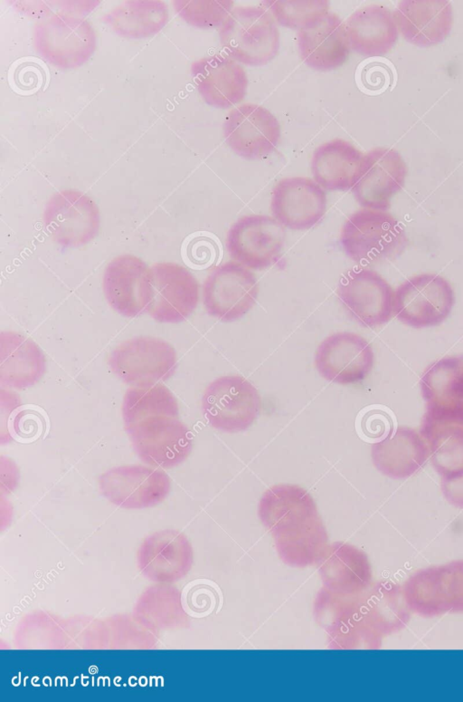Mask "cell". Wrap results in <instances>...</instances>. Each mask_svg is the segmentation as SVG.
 I'll return each instance as SVG.
<instances>
[{
    "label": "cell",
    "instance_id": "e0dca14e",
    "mask_svg": "<svg viewBox=\"0 0 463 702\" xmlns=\"http://www.w3.org/2000/svg\"><path fill=\"white\" fill-rule=\"evenodd\" d=\"M374 361L371 344L361 335L339 332L325 338L315 353V365L326 380L355 384L371 372Z\"/></svg>",
    "mask_w": 463,
    "mask_h": 702
},
{
    "label": "cell",
    "instance_id": "4fadbf2b",
    "mask_svg": "<svg viewBox=\"0 0 463 702\" xmlns=\"http://www.w3.org/2000/svg\"><path fill=\"white\" fill-rule=\"evenodd\" d=\"M138 457L156 468H172L191 453L193 436L178 418L156 417L126 428Z\"/></svg>",
    "mask_w": 463,
    "mask_h": 702
},
{
    "label": "cell",
    "instance_id": "1f68e13d",
    "mask_svg": "<svg viewBox=\"0 0 463 702\" xmlns=\"http://www.w3.org/2000/svg\"><path fill=\"white\" fill-rule=\"evenodd\" d=\"M104 22L118 35L141 39L160 32L168 21L166 5L157 0L126 1L110 10Z\"/></svg>",
    "mask_w": 463,
    "mask_h": 702
},
{
    "label": "cell",
    "instance_id": "603a6c76",
    "mask_svg": "<svg viewBox=\"0 0 463 702\" xmlns=\"http://www.w3.org/2000/svg\"><path fill=\"white\" fill-rule=\"evenodd\" d=\"M393 14L402 37L420 47L443 42L453 24L452 6L446 0H404Z\"/></svg>",
    "mask_w": 463,
    "mask_h": 702
},
{
    "label": "cell",
    "instance_id": "7c38bea8",
    "mask_svg": "<svg viewBox=\"0 0 463 702\" xmlns=\"http://www.w3.org/2000/svg\"><path fill=\"white\" fill-rule=\"evenodd\" d=\"M43 223L54 242L65 248H77L97 236L100 215L88 195L65 189L54 193L46 203Z\"/></svg>",
    "mask_w": 463,
    "mask_h": 702
},
{
    "label": "cell",
    "instance_id": "83f0119b",
    "mask_svg": "<svg viewBox=\"0 0 463 702\" xmlns=\"http://www.w3.org/2000/svg\"><path fill=\"white\" fill-rule=\"evenodd\" d=\"M364 154L351 142L334 139L313 152V179L325 190L346 191L354 185Z\"/></svg>",
    "mask_w": 463,
    "mask_h": 702
},
{
    "label": "cell",
    "instance_id": "30bf717a",
    "mask_svg": "<svg viewBox=\"0 0 463 702\" xmlns=\"http://www.w3.org/2000/svg\"><path fill=\"white\" fill-rule=\"evenodd\" d=\"M109 364L126 383L145 385L172 377L177 367V358L174 347L167 341L139 336L117 346L110 353Z\"/></svg>",
    "mask_w": 463,
    "mask_h": 702
},
{
    "label": "cell",
    "instance_id": "484cf974",
    "mask_svg": "<svg viewBox=\"0 0 463 702\" xmlns=\"http://www.w3.org/2000/svg\"><path fill=\"white\" fill-rule=\"evenodd\" d=\"M345 24L351 50L365 57L387 54L398 40L394 14L382 5L373 4L354 11Z\"/></svg>",
    "mask_w": 463,
    "mask_h": 702
},
{
    "label": "cell",
    "instance_id": "3957f363",
    "mask_svg": "<svg viewBox=\"0 0 463 702\" xmlns=\"http://www.w3.org/2000/svg\"><path fill=\"white\" fill-rule=\"evenodd\" d=\"M402 590L411 612L420 617L463 613V560L418 570Z\"/></svg>",
    "mask_w": 463,
    "mask_h": 702
},
{
    "label": "cell",
    "instance_id": "d6a6232c",
    "mask_svg": "<svg viewBox=\"0 0 463 702\" xmlns=\"http://www.w3.org/2000/svg\"><path fill=\"white\" fill-rule=\"evenodd\" d=\"M122 415L127 428L151 418H178L179 408L174 394L161 382L134 385L125 393Z\"/></svg>",
    "mask_w": 463,
    "mask_h": 702
},
{
    "label": "cell",
    "instance_id": "8fae6325",
    "mask_svg": "<svg viewBox=\"0 0 463 702\" xmlns=\"http://www.w3.org/2000/svg\"><path fill=\"white\" fill-rule=\"evenodd\" d=\"M285 227L273 216L247 215L228 230L225 247L230 257L250 270L261 271L281 256Z\"/></svg>",
    "mask_w": 463,
    "mask_h": 702
},
{
    "label": "cell",
    "instance_id": "4316f807",
    "mask_svg": "<svg viewBox=\"0 0 463 702\" xmlns=\"http://www.w3.org/2000/svg\"><path fill=\"white\" fill-rule=\"evenodd\" d=\"M271 534L279 556L291 567L304 568L318 563L329 547L319 514L291 522Z\"/></svg>",
    "mask_w": 463,
    "mask_h": 702
},
{
    "label": "cell",
    "instance_id": "7402d4cb",
    "mask_svg": "<svg viewBox=\"0 0 463 702\" xmlns=\"http://www.w3.org/2000/svg\"><path fill=\"white\" fill-rule=\"evenodd\" d=\"M297 40L300 58L315 71L335 70L351 53L345 24L333 12L299 30Z\"/></svg>",
    "mask_w": 463,
    "mask_h": 702
},
{
    "label": "cell",
    "instance_id": "e575fe53",
    "mask_svg": "<svg viewBox=\"0 0 463 702\" xmlns=\"http://www.w3.org/2000/svg\"><path fill=\"white\" fill-rule=\"evenodd\" d=\"M173 4L187 24L203 29L222 26L234 8L232 0H178Z\"/></svg>",
    "mask_w": 463,
    "mask_h": 702
},
{
    "label": "cell",
    "instance_id": "277c9868",
    "mask_svg": "<svg viewBox=\"0 0 463 702\" xmlns=\"http://www.w3.org/2000/svg\"><path fill=\"white\" fill-rule=\"evenodd\" d=\"M36 52L60 69H74L94 53L97 36L86 19L58 13L38 22L33 29Z\"/></svg>",
    "mask_w": 463,
    "mask_h": 702
},
{
    "label": "cell",
    "instance_id": "f546056e",
    "mask_svg": "<svg viewBox=\"0 0 463 702\" xmlns=\"http://www.w3.org/2000/svg\"><path fill=\"white\" fill-rule=\"evenodd\" d=\"M360 611L367 624L382 638L406 627L411 619L402 586L383 581L359 594Z\"/></svg>",
    "mask_w": 463,
    "mask_h": 702
},
{
    "label": "cell",
    "instance_id": "d6986e66",
    "mask_svg": "<svg viewBox=\"0 0 463 702\" xmlns=\"http://www.w3.org/2000/svg\"><path fill=\"white\" fill-rule=\"evenodd\" d=\"M326 190L310 178H285L272 189V216L291 230H307L317 225L326 212Z\"/></svg>",
    "mask_w": 463,
    "mask_h": 702
},
{
    "label": "cell",
    "instance_id": "5bb4252c",
    "mask_svg": "<svg viewBox=\"0 0 463 702\" xmlns=\"http://www.w3.org/2000/svg\"><path fill=\"white\" fill-rule=\"evenodd\" d=\"M222 131L230 149L248 160L273 153L281 133L278 119L265 107L253 103L233 108L224 120Z\"/></svg>",
    "mask_w": 463,
    "mask_h": 702
},
{
    "label": "cell",
    "instance_id": "8992f818",
    "mask_svg": "<svg viewBox=\"0 0 463 702\" xmlns=\"http://www.w3.org/2000/svg\"><path fill=\"white\" fill-rule=\"evenodd\" d=\"M260 284L255 274L235 261L215 266L203 284V303L209 315L232 322L255 305Z\"/></svg>",
    "mask_w": 463,
    "mask_h": 702
},
{
    "label": "cell",
    "instance_id": "2e32d148",
    "mask_svg": "<svg viewBox=\"0 0 463 702\" xmlns=\"http://www.w3.org/2000/svg\"><path fill=\"white\" fill-rule=\"evenodd\" d=\"M102 495L127 509L151 507L161 503L170 491L165 472L153 466L127 465L113 467L99 478Z\"/></svg>",
    "mask_w": 463,
    "mask_h": 702
},
{
    "label": "cell",
    "instance_id": "44dd1931",
    "mask_svg": "<svg viewBox=\"0 0 463 702\" xmlns=\"http://www.w3.org/2000/svg\"><path fill=\"white\" fill-rule=\"evenodd\" d=\"M191 75L203 100L214 108H231L241 102L247 93V73L228 55L216 53L193 62Z\"/></svg>",
    "mask_w": 463,
    "mask_h": 702
},
{
    "label": "cell",
    "instance_id": "ffe728a7",
    "mask_svg": "<svg viewBox=\"0 0 463 702\" xmlns=\"http://www.w3.org/2000/svg\"><path fill=\"white\" fill-rule=\"evenodd\" d=\"M102 285L107 303L117 313L137 316L150 303L151 268L136 255H119L106 266Z\"/></svg>",
    "mask_w": 463,
    "mask_h": 702
},
{
    "label": "cell",
    "instance_id": "52a82bcc",
    "mask_svg": "<svg viewBox=\"0 0 463 702\" xmlns=\"http://www.w3.org/2000/svg\"><path fill=\"white\" fill-rule=\"evenodd\" d=\"M336 296L349 317L364 327H379L394 315V291L379 273L370 268L345 272L338 282Z\"/></svg>",
    "mask_w": 463,
    "mask_h": 702
},
{
    "label": "cell",
    "instance_id": "836d02e7",
    "mask_svg": "<svg viewBox=\"0 0 463 702\" xmlns=\"http://www.w3.org/2000/svg\"><path fill=\"white\" fill-rule=\"evenodd\" d=\"M262 3L277 24L298 31L330 12L327 0H265Z\"/></svg>",
    "mask_w": 463,
    "mask_h": 702
},
{
    "label": "cell",
    "instance_id": "4dcf8cb0",
    "mask_svg": "<svg viewBox=\"0 0 463 702\" xmlns=\"http://www.w3.org/2000/svg\"><path fill=\"white\" fill-rule=\"evenodd\" d=\"M258 514L272 534L297 520L318 515L316 502L304 488L296 485H277L261 496Z\"/></svg>",
    "mask_w": 463,
    "mask_h": 702
},
{
    "label": "cell",
    "instance_id": "9a60e30c",
    "mask_svg": "<svg viewBox=\"0 0 463 702\" xmlns=\"http://www.w3.org/2000/svg\"><path fill=\"white\" fill-rule=\"evenodd\" d=\"M199 302V284L185 267L172 262L151 267V300L146 312L159 322L186 320Z\"/></svg>",
    "mask_w": 463,
    "mask_h": 702
},
{
    "label": "cell",
    "instance_id": "cb8c5ba5",
    "mask_svg": "<svg viewBox=\"0 0 463 702\" xmlns=\"http://www.w3.org/2000/svg\"><path fill=\"white\" fill-rule=\"evenodd\" d=\"M138 560L140 569L147 578L158 582H172L189 572L193 552L183 534L164 530L149 535L143 542Z\"/></svg>",
    "mask_w": 463,
    "mask_h": 702
},
{
    "label": "cell",
    "instance_id": "6da1fadb",
    "mask_svg": "<svg viewBox=\"0 0 463 702\" xmlns=\"http://www.w3.org/2000/svg\"><path fill=\"white\" fill-rule=\"evenodd\" d=\"M340 245L352 261L373 264L391 260L407 245L405 230L387 210L363 207L344 222Z\"/></svg>",
    "mask_w": 463,
    "mask_h": 702
},
{
    "label": "cell",
    "instance_id": "ba28073f",
    "mask_svg": "<svg viewBox=\"0 0 463 702\" xmlns=\"http://www.w3.org/2000/svg\"><path fill=\"white\" fill-rule=\"evenodd\" d=\"M454 302L453 289L444 277L420 274L396 288L393 312L398 320L409 326L430 327L447 319Z\"/></svg>",
    "mask_w": 463,
    "mask_h": 702
},
{
    "label": "cell",
    "instance_id": "f1b7e54d",
    "mask_svg": "<svg viewBox=\"0 0 463 702\" xmlns=\"http://www.w3.org/2000/svg\"><path fill=\"white\" fill-rule=\"evenodd\" d=\"M42 350L30 338L14 332L0 334V382L24 389L38 382L45 372Z\"/></svg>",
    "mask_w": 463,
    "mask_h": 702
},
{
    "label": "cell",
    "instance_id": "d4e9b609",
    "mask_svg": "<svg viewBox=\"0 0 463 702\" xmlns=\"http://www.w3.org/2000/svg\"><path fill=\"white\" fill-rule=\"evenodd\" d=\"M326 590L342 595H356L372 584V567L367 555L354 545L336 542L317 563Z\"/></svg>",
    "mask_w": 463,
    "mask_h": 702
},
{
    "label": "cell",
    "instance_id": "7a4b0ae2",
    "mask_svg": "<svg viewBox=\"0 0 463 702\" xmlns=\"http://www.w3.org/2000/svg\"><path fill=\"white\" fill-rule=\"evenodd\" d=\"M224 52L247 66H263L279 53L280 34L271 14L260 6H236L220 28Z\"/></svg>",
    "mask_w": 463,
    "mask_h": 702
},
{
    "label": "cell",
    "instance_id": "9c48e42d",
    "mask_svg": "<svg viewBox=\"0 0 463 702\" xmlns=\"http://www.w3.org/2000/svg\"><path fill=\"white\" fill-rule=\"evenodd\" d=\"M360 594V593H359ZM359 594L342 595L325 588L317 595L314 613L329 635L332 649H379L383 638L365 621Z\"/></svg>",
    "mask_w": 463,
    "mask_h": 702
},
{
    "label": "cell",
    "instance_id": "5b68a950",
    "mask_svg": "<svg viewBox=\"0 0 463 702\" xmlns=\"http://www.w3.org/2000/svg\"><path fill=\"white\" fill-rule=\"evenodd\" d=\"M261 408L256 388L244 377L228 375L212 381L202 399L203 413L213 428L226 433L249 428Z\"/></svg>",
    "mask_w": 463,
    "mask_h": 702
},
{
    "label": "cell",
    "instance_id": "ac0fdd59",
    "mask_svg": "<svg viewBox=\"0 0 463 702\" xmlns=\"http://www.w3.org/2000/svg\"><path fill=\"white\" fill-rule=\"evenodd\" d=\"M407 167L393 149L374 148L364 154L352 193L362 207L387 210L403 188Z\"/></svg>",
    "mask_w": 463,
    "mask_h": 702
}]
</instances>
